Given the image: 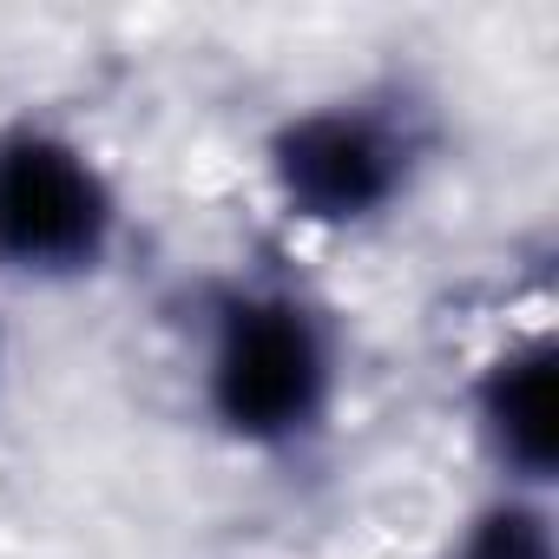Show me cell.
Returning <instances> with one entry per match:
<instances>
[{"label": "cell", "mask_w": 559, "mask_h": 559, "mask_svg": "<svg viewBox=\"0 0 559 559\" xmlns=\"http://www.w3.org/2000/svg\"><path fill=\"white\" fill-rule=\"evenodd\" d=\"M330 402V343L290 297H243L224 310L211 349V408L230 435L290 441Z\"/></svg>", "instance_id": "obj_1"}, {"label": "cell", "mask_w": 559, "mask_h": 559, "mask_svg": "<svg viewBox=\"0 0 559 559\" xmlns=\"http://www.w3.org/2000/svg\"><path fill=\"white\" fill-rule=\"evenodd\" d=\"M112 237L106 178L47 132H14L0 145V257L21 270H86Z\"/></svg>", "instance_id": "obj_2"}, {"label": "cell", "mask_w": 559, "mask_h": 559, "mask_svg": "<svg viewBox=\"0 0 559 559\" xmlns=\"http://www.w3.org/2000/svg\"><path fill=\"white\" fill-rule=\"evenodd\" d=\"M284 198L317 217V224H356L369 211H382L402 185V145L389 126H376L369 112H304L297 126H284L270 152Z\"/></svg>", "instance_id": "obj_3"}, {"label": "cell", "mask_w": 559, "mask_h": 559, "mask_svg": "<svg viewBox=\"0 0 559 559\" xmlns=\"http://www.w3.org/2000/svg\"><path fill=\"white\" fill-rule=\"evenodd\" d=\"M552 369H559V356H552V343L539 336V343H520V349H507L493 369H487V382H480V435H487V448H493V461L507 467V474H520V480H552V461H559V382H552Z\"/></svg>", "instance_id": "obj_4"}, {"label": "cell", "mask_w": 559, "mask_h": 559, "mask_svg": "<svg viewBox=\"0 0 559 559\" xmlns=\"http://www.w3.org/2000/svg\"><path fill=\"white\" fill-rule=\"evenodd\" d=\"M454 559H552V526L539 507L526 500H500L474 520V533L461 539Z\"/></svg>", "instance_id": "obj_5"}]
</instances>
